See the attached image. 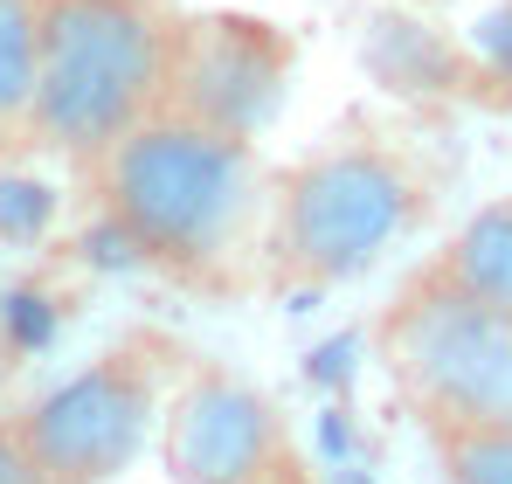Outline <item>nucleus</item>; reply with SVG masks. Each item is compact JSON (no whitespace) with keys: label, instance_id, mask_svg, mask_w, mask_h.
<instances>
[{"label":"nucleus","instance_id":"obj_1","mask_svg":"<svg viewBox=\"0 0 512 484\" xmlns=\"http://www.w3.org/2000/svg\"><path fill=\"white\" fill-rule=\"evenodd\" d=\"M450 160L423 125L395 111H346L340 125L270 173L256 291L312 305L367 277L388 249L416 242L443 208Z\"/></svg>","mask_w":512,"mask_h":484},{"label":"nucleus","instance_id":"obj_2","mask_svg":"<svg viewBox=\"0 0 512 484\" xmlns=\"http://www.w3.org/2000/svg\"><path fill=\"white\" fill-rule=\"evenodd\" d=\"M84 173V201L125 263L160 270L180 291H256L263 242V187L270 166L256 139L153 111L125 139H111Z\"/></svg>","mask_w":512,"mask_h":484},{"label":"nucleus","instance_id":"obj_3","mask_svg":"<svg viewBox=\"0 0 512 484\" xmlns=\"http://www.w3.org/2000/svg\"><path fill=\"white\" fill-rule=\"evenodd\" d=\"M173 42V0H35V97L21 153L84 166L167 111Z\"/></svg>","mask_w":512,"mask_h":484},{"label":"nucleus","instance_id":"obj_4","mask_svg":"<svg viewBox=\"0 0 512 484\" xmlns=\"http://www.w3.org/2000/svg\"><path fill=\"white\" fill-rule=\"evenodd\" d=\"M374 360L416 429H512V298L409 270L374 319Z\"/></svg>","mask_w":512,"mask_h":484},{"label":"nucleus","instance_id":"obj_5","mask_svg":"<svg viewBox=\"0 0 512 484\" xmlns=\"http://www.w3.org/2000/svg\"><path fill=\"white\" fill-rule=\"evenodd\" d=\"M180 367L187 360L167 332L139 325V332L111 339L97 360H84L70 381L42 388L14 422L56 484H111L139 457V443L160 429V408H167Z\"/></svg>","mask_w":512,"mask_h":484},{"label":"nucleus","instance_id":"obj_6","mask_svg":"<svg viewBox=\"0 0 512 484\" xmlns=\"http://www.w3.org/2000/svg\"><path fill=\"white\" fill-rule=\"evenodd\" d=\"M160 457L173 484H312L284 408L256 381L187 360L160 408Z\"/></svg>","mask_w":512,"mask_h":484},{"label":"nucleus","instance_id":"obj_7","mask_svg":"<svg viewBox=\"0 0 512 484\" xmlns=\"http://www.w3.org/2000/svg\"><path fill=\"white\" fill-rule=\"evenodd\" d=\"M291 63H298V42L263 14H236V7L180 14L167 111L236 139H263L291 97Z\"/></svg>","mask_w":512,"mask_h":484},{"label":"nucleus","instance_id":"obj_8","mask_svg":"<svg viewBox=\"0 0 512 484\" xmlns=\"http://www.w3.org/2000/svg\"><path fill=\"white\" fill-rule=\"evenodd\" d=\"M416 277L471 291V298H512V201H492L464 215L450 236L416 263Z\"/></svg>","mask_w":512,"mask_h":484},{"label":"nucleus","instance_id":"obj_9","mask_svg":"<svg viewBox=\"0 0 512 484\" xmlns=\"http://www.w3.org/2000/svg\"><path fill=\"white\" fill-rule=\"evenodd\" d=\"M35 97V0H0V153H21Z\"/></svg>","mask_w":512,"mask_h":484},{"label":"nucleus","instance_id":"obj_10","mask_svg":"<svg viewBox=\"0 0 512 484\" xmlns=\"http://www.w3.org/2000/svg\"><path fill=\"white\" fill-rule=\"evenodd\" d=\"M443 484H512V429H423Z\"/></svg>","mask_w":512,"mask_h":484},{"label":"nucleus","instance_id":"obj_11","mask_svg":"<svg viewBox=\"0 0 512 484\" xmlns=\"http://www.w3.org/2000/svg\"><path fill=\"white\" fill-rule=\"evenodd\" d=\"M0 484H56L42 471V457L28 450V436H21L14 415H0Z\"/></svg>","mask_w":512,"mask_h":484},{"label":"nucleus","instance_id":"obj_12","mask_svg":"<svg viewBox=\"0 0 512 484\" xmlns=\"http://www.w3.org/2000/svg\"><path fill=\"white\" fill-rule=\"evenodd\" d=\"M478 56H485V70L499 83H512V0H499L492 14H485V28H478Z\"/></svg>","mask_w":512,"mask_h":484},{"label":"nucleus","instance_id":"obj_13","mask_svg":"<svg viewBox=\"0 0 512 484\" xmlns=\"http://www.w3.org/2000/svg\"><path fill=\"white\" fill-rule=\"evenodd\" d=\"M416 7H436V0H416Z\"/></svg>","mask_w":512,"mask_h":484}]
</instances>
